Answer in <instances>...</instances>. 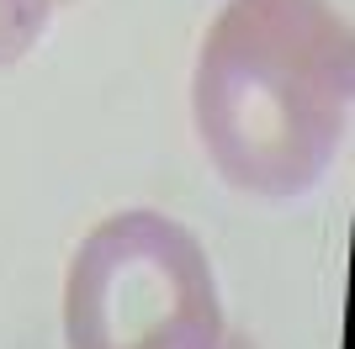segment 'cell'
Returning a JSON list of instances; mask_svg holds the SVG:
<instances>
[{
  "instance_id": "cell-1",
  "label": "cell",
  "mask_w": 355,
  "mask_h": 349,
  "mask_svg": "<svg viewBox=\"0 0 355 349\" xmlns=\"http://www.w3.org/2000/svg\"><path fill=\"white\" fill-rule=\"evenodd\" d=\"M191 101L228 186L254 196L318 186L350 127L345 0H228L196 58Z\"/></svg>"
},
{
  "instance_id": "cell-2",
  "label": "cell",
  "mask_w": 355,
  "mask_h": 349,
  "mask_svg": "<svg viewBox=\"0 0 355 349\" xmlns=\"http://www.w3.org/2000/svg\"><path fill=\"white\" fill-rule=\"evenodd\" d=\"M207 249L159 212H117L85 233L64 280L69 349H223Z\"/></svg>"
},
{
  "instance_id": "cell-3",
  "label": "cell",
  "mask_w": 355,
  "mask_h": 349,
  "mask_svg": "<svg viewBox=\"0 0 355 349\" xmlns=\"http://www.w3.org/2000/svg\"><path fill=\"white\" fill-rule=\"evenodd\" d=\"M223 349H254L250 339H223Z\"/></svg>"
}]
</instances>
